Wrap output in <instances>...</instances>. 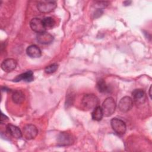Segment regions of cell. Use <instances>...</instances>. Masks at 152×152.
<instances>
[{
	"instance_id": "3957f363",
	"label": "cell",
	"mask_w": 152,
	"mask_h": 152,
	"mask_svg": "<svg viewBox=\"0 0 152 152\" xmlns=\"http://www.w3.org/2000/svg\"><path fill=\"white\" fill-rule=\"evenodd\" d=\"M74 141L73 135L68 132H62L57 137V144L60 146L72 145L74 142Z\"/></svg>"
},
{
	"instance_id": "2e32d148",
	"label": "cell",
	"mask_w": 152,
	"mask_h": 152,
	"mask_svg": "<svg viewBox=\"0 0 152 152\" xmlns=\"http://www.w3.org/2000/svg\"><path fill=\"white\" fill-rule=\"evenodd\" d=\"M91 116H92V119L94 121H99L102 120V119L103 117V113L102 107L99 106H97V107H96L93 109V111L92 112Z\"/></svg>"
},
{
	"instance_id": "e0dca14e",
	"label": "cell",
	"mask_w": 152,
	"mask_h": 152,
	"mask_svg": "<svg viewBox=\"0 0 152 152\" xmlns=\"http://www.w3.org/2000/svg\"><path fill=\"white\" fill-rule=\"evenodd\" d=\"M96 86L98 90L101 93H106L109 91V87L103 79H99L97 82Z\"/></svg>"
},
{
	"instance_id": "44dd1931",
	"label": "cell",
	"mask_w": 152,
	"mask_h": 152,
	"mask_svg": "<svg viewBox=\"0 0 152 152\" xmlns=\"http://www.w3.org/2000/svg\"><path fill=\"white\" fill-rule=\"evenodd\" d=\"M74 102V97L73 95L70 93L67 95L66 97V102H65V106L66 107H68L69 106H71L72 104Z\"/></svg>"
},
{
	"instance_id": "d6986e66",
	"label": "cell",
	"mask_w": 152,
	"mask_h": 152,
	"mask_svg": "<svg viewBox=\"0 0 152 152\" xmlns=\"http://www.w3.org/2000/svg\"><path fill=\"white\" fill-rule=\"evenodd\" d=\"M58 68V64L54 63L47 66L45 69V72L46 74H52L55 72Z\"/></svg>"
},
{
	"instance_id": "6da1fadb",
	"label": "cell",
	"mask_w": 152,
	"mask_h": 152,
	"mask_svg": "<svg viewBox=\"0 0 152 152\" xmlns=\"http://www.w3.org/2000/svg\"><path fill=\"white\" fill-rule=\"evenodd\" d=\"M81 104L87 110L94 109L99 104V99L93 94H86L81 100Z\"/></svg>"
},
{
	"instance_id": "8fae6325",
	"label": "cell",
	"mask_w": 152,
	"mask_h": 152,
	"mask_svg": "<svg viewBox=\"0 0 152 152\" xmlns=\"http://www.w3.org/2000/svg\"><path fill=\"white\" fill-rule=\"evenodd\" d=\"M37 42L43 45H48L51 43L53 40V36L50 33L43 31L37 34Z\"/></svg>"
},
{
	"instance_id": "277c9868",
	"label": "cell",
	"mask_w": 152,
	"mask_h": 152,
	"mask_svg": "<svg viewBox=\"0 0 152 152\" xmlns=\"http://www.w3.org/2000/svg\"><path fill=\"white\" fill-rule=\"evenodd\" d=\"M110 125L113 130L118 135H123L125 133L126 126L125 123L121 119L115 118L111 119Z\"/></svg>"
},
{
	"instance_id": "cb8c5ba5",
	"label": "cell",
	"mask_w": 152,
	"mask_h": 152,
	"mask_svg": "<svg viewBox=\"0 0 152 152\" xmlns=\"http://www.w3.org/2000/svg\"><path fill=\"white\" fill-rule=\"evenodd\" d=\"M151 87H150V89H149V96L150 97V98H151Z\"/></svg>"
},
{
	"instance_id": "9a60e30c",
	"label": "cell",
	"mask_w": 152,
	"mask_h": 152,
	"mask_svg": "<svg viewBox=\"0 0 152 152\" xmlns=\"http://www.w3.org/2000/svg\"><path fill=\"white\" fill-rule=\"evenodd\" d=\"M12 100L15 104L22 103L25 99L24 94L21 90H15L12 94Z\"/></svg>"
},
{
	"instance_id": "ac0fdd59",
	"label": "cell",
	"mask_w": 152,
	"mask_h": 152,
	"mask_svg": "<svg viewBox=\"0 0 152 152\" xmlns=\"http://www.w3.org/2000/svg\"><path fill=\"white\" fill-rule=\"evenodd\" d=\"M42 21L46 30L52 28L55 24V20L51 17H47L44 18L42 20Z\"/></svg>"
},
{
	"instance_id": "7402d4cb",
	"label": "cell",
	"mask_w": 152,
	"mask_h": 152,
	"mask_svg": "<svg viewBox=\"0 0 152 152\" xmlns=\"http://www.w3.org/2000/svg\"><path fill=\"white\" fill-rule=\"evenodd\" d=\"M8 120V118L7 116L4 115L3 113H1V123L3 124L5 123L6 121Z\"/></svg>"
},
{
	"instance_id": "603a6c76",
	"label": "cell",
	"mask_w": 152,
	"mask_h": 152,
	"mask_svg": "<svg viewBox=\"0 0 152 152\" xmlns=\"http://www.w3.org/2000/svg\"><path fill=\"white\" fill-rule=\"evenodd\" d=\"M123 4H124V5L125 6H127V5H129L131 4V1H124L123 2Z\"/></svg>"
},
{
	"instance_id": "7c38bea8",
	"label": "cell",
	"mask_w": 152,
	"mask_h": 152,
	"mask_svg": "<svg viewBox=\"0 0 152 152\" xmlns=\"http://www.w3.org/2000/svg\"><path fill=\"white\" fill-rule=\"evenodd\" d=\"M26 53L28 56L32 58H39L42 55L41 50L37 46L35 45H32L28 46L26 49Z\"/></svg>"
},
{
	"instance_id": "9c48e42d",
	"label": "cell",
	"mask_w": 152,
	"mask_h": 152,
	"mask_svg": "<svg viewBox=\"0 0 152 152\" xmlns=\"http://www.w3.org/2000/svg\"><path fill=\"white\" fill-rule=\"evenodd\" d=\"M30 26L32 30L40 33L45 31L46 29L43 26L42 20L39 18H34L30 22Z\"/></svg>"
},
{
	"instance_id": "ffe728a7",
	"label": "cell",
	"mask_w": 152,
	"mask_h": 152,
	"mask_svg": "<svg viewBox=\"0 0 152 152\" xmlns=\"http://www.w3.org/2000/svg\"><path fill=\"white\" fill-rule=\"evenodd\" d=\"M109 2L107 1H96L94 3V7L98 10H102L107 7L109 5Z\"/></svg>"
},
{
	"instance_id": "5bb4252c",
	"label": "cell",
	"mask_w": 152,
	"mask_h": 152,
	"mask_svg": "<svg viewBox=\"0 0 152 152\" xmlns=\"http://www.w3.org/2000/svg\"><path fill=\"white\" fill-rule=\"evenodd\" d=\"M34 80L33 72L31 71H27L24 73H22L17 75L14 79L15 82H18L20 81H24L26 82H31Z\"/></svg>"
},
{
	"instance_id": "5b68a950",
	"label": "cell",
	"mask_w": 152,
	"mask_h": 152,
	"mask_svg": "<svg viewBox=\"0 0 152 152\" xmlns=\"http://www.w3.org/2000/svg\"><path fill=\"white\" fill-rule=\"evenodd\" d=\"M57 4L53 1H43L38 3L37 8L42 13H49L53 11L56 7Z\"/></svg>"
},
{
	"instance_id": "7a4b0ae2",
	"label": "cell",
	"mask_w": 152,
	"mask_h": 152,
	"mask_svg": "<svg viewBox=\"0 0 152 152\" xmlns=\"http://www.w3.org/2000/svg\"><path fill=\"white\" fill-rule=\"evenodd\" d=\"M116 107V104L115 100L111 97L106 98L104 100L102 106L103 116L106 117L111 116L115 112Z\"/></svg>"
},
{
	"instance_id": "4fadbf2b",
	"label": "cell",
	"mask_w": 152,
	"mask_h": 152,
	"mask_svg": "<svg viewBox=\"0 0 152 152\" xmlns=\"http://www.w3.org/2000/svg\"><path fill=\"white\" fill-rule=\"evenodd\" d=\"M7 131L8 133L15 138H20L23 136V132L15 125L9 124L7 125Z\"/></svg>"
},
{
	"instance_id": "8992f818",
	"label": "cell",
	"mask_w": 152,
	"mask_h": 152,
	"mask_svg": "<svg viewBox=\"0 0 152 152\" xmlns=\"http://www.w3.org/2000/svg\"><path fill=\"white\" fill-rule=\"evenodd\" d=\"M38 134V130L36 126L32 124H27L23 127V135L28 140L34 139Z\"/></svg>"
},
{
	"instance_id": "30bf717a",
	"label": "cell",
	"mask_w": 152,
	"mask_h": 152,
	"mask_svg": "<svg viewBox=\"0 0 152 152\" xmlns=\"http://www.w3.org/2000/svg\"><path fill=\"white\" fill-rule=\"evenodd\" d=\"M17 61L12 58H8L4 60L1 64V68L3 71L7 72H10L13 71L17 66Z\"/></svg>"
},
{
	"instance_id": "52a82bcc",
	"label": "cell",
	"mask_w": 152,
	"mask_h": 152,
	"mask_svg": "<svg viewBox=\"0 0 152 152\" xmlns=\"http://www.w3.org/2000/svg\"><path fill=\"white\" fill-rule=\"evenodd\" d=\"M134 102L131 97L125 96L122 97L118 104V107L122 112H127L129 111L133 107Z\"/></svg>"
},
{
	"instance_id": "ba28073f",
	"label": "cell",
	"mask_w": 152,
	"mask_h": 152,
	"mask_svg": "<svg viewBox=\"0 0 152 152\" xmlns=\"http://www.w3.org/2000/svg\"><path fill=\"white\" fill-rule=\"evenodd\" d=\"M132 100L137 104H142L146 100V95L142 89H135L132 93Z\"/></svg>"
}]
</instances>
